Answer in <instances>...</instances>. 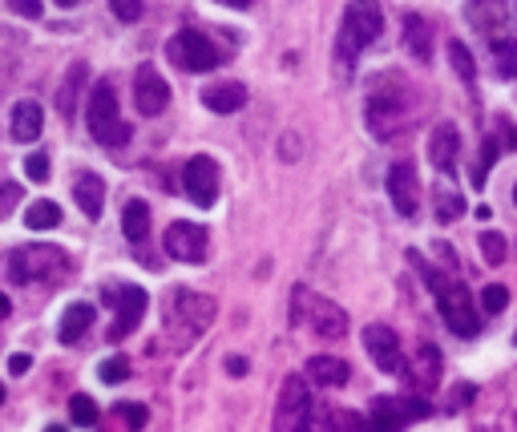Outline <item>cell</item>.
<instances>
[{
	"instance_id": "obj_1",
	"label": "cell",
	"mask_w": 517,
	"mask_h": 432,
	"mask_svg": "<svg viewBox=\"0 0 517 432\" xmlns=\"http://www.w3.org/2000/svg\"><path fill=\"white\" fill-rule=\"evenodd\" d=\"M211 319H215V299H206L190 287H174L162 303V323H166V332L178 348L194 344L206 328H211Z\"/></svg>"
},
{
	"instance_id": "obj_2",
	"label": "cell",
	"mask_w": 517,
	"mask_h": 432,
	"mask_svg": "<svg viewBox=\"0 0 517 432\" xmlns=\"http://www.w3.org/2000/svg\"><path fill=\"white\" fill-rule=\"evenodd\" d=\"M384 33V13L376 0H352L344 9V21H340V41H336V61L344 65V73H352L356 57L376 45Z\"/></svg>"
},
{
	"instance_id": "obj_3",
	"label": "cell",
	"mask_w": 517,
	"mask_h": 432,
	"mask_svg": "<svg viewBox=\"0 0 517 432\" xmlns=\"http://www.w3.org/2000/svg\"><path fill=\"white\" fill-rule=\"evenodd\" d=\"M85 126L89 134L101 142V146H126L130 142V126L118 118V93H114V81H97L89 105H85Z\"/></svg>"
},
{
	"instance_id": "obj_4",
	"label": "cell",
	"mask_w": 517,
	"mask_h": 432,
	"mask_svg": "<svg viewBox=\"0 0 517 432\" xmlns=\"http://www.w3.org/2000/svg\"><path fill=\"white\" fill-rule=\"evenodd\" d=\"M291 319L299 323V328H312V332L324 336V340H344V336H348V315H344L336 303L312 295L307 287H295Z\"/></svg>"
},
{
	"instance_id": "obj_5",
	"label": "cell",
	"mask_w": 517,
	"mask_h": 432,
	"mask_svg": "<svg viewBox=\"0 0 517 432\" xmlns=\"http://www.w3.org/2000/svg\"><path fill=\"white\" fill-rule=\"evenodd\" d=\"M408 85L396 81V77H380L372 85V97H368V130L376 138H392L400 126H404V105H408Z\"/></svg>"
},
{
	"instance_id": "obj_6",
	"label": "cell",
	"mask_w": 517,
	"mask_h": 432,
	"mask_svg": "<svg viewBox=\"0 0 517 432\" xmlns=\"http://www.w3.org/2000/svg\"><path fill=\"white\" fill-rule=\"evenodd\" d=\"M69 271V259L65 251L57 247H21L13 251L9 259V279L17 287H29V283H61Z\"/></svg>"
},
{
	"instance_id": "obj_7",
	"label": "cell",
	"mask_w": 517,
	"mask_h": 432,
	"mask_svg": "<svg viewBox=\"0 0 517 432\" xmlns=\"http://www.w3.org/2000/svg\"><path fill=\"white\" fill-rule=\"evenodd\" d=\"M429 283H433L437 307H441L445 323L453 328V336H461V340L477 336V332H481V319H477V311H473L469 287H465V283H453V279H445V275H437V271L429 275Z\"/></svg>"
},
{
	"instance_id": "obj_8",
	"label": "cell",
	"mask_w": 517,
	"mask_h": 432,
	"mask_svg": "<svg viewBox=\"0 0 517 432\" xmlns=\"http://www.w3.org/2000/svg\"><path fill=\"white\" fill-rule=\"evenodd\" d=\"M166 57L178 65V69H186V73H211V69H219L223 65V53L206 41L202 33H194V29H182L170 45H166Z\"/></svg>"
},
{
	"instance_id": "obj_9",
	"label": "cell",
	"mask_w": 517,
	"mask_h": 432,
	"mask_svg": "<svg viewBox=\"0 0 517 432\" xmlns=\"http://www.w3.org/2000/svg\"><path fill=\"white\" fill-rule=\"evenodd\" d=\"M106 299L110 307H118V328H110V340H126L134 328H138V319H142V311H146V291L142 287H134V283H126V287H106Z\"/></svg>"
},
{
	"instance_id": "obj_10",
	"label": "cell",
	"mask_w": 517,
	"mask_h": 432,
	"mask_svg": "<svg viewBox=\"0 0 517 432\" xmlns=\"http://www.w3.org/2000/svg\"><path fill=\"white\" fill-rule=\"evenodd\" d=\"M307 412H312V396H307L303 376H287V380H283V392H279V408H275V428H279V432L303 428Z\"/></svg>"
},
{
	"instance_id": "obj_11",
	"label": "cell",
	"mask_w": 517,
	"mask_h": 432,
	"mask_svg": "<svg viewBox=\"0 0 517 432\" xmlns=\"http://www.w3.org/2000/svg\"><path fill=\"white\" fill-rule=\"evenodd\" d=\"M182 186L198 206H211L219 198V166H215V158H206V154L190 158L182 166Z\"/></svg>"
},
{
	"instance_id": "obj_12",
	"label": "cell",
	"mask_w": 517,
	"mask_h": 432,
	"mask_svg": "<svg viewBox=\"0 0 517 432\" xmlns=\"http://www.w3.org/2000/svg\"><path fill=\"white\" fill-rule=\"evenodd\" d=\"M134 101H138V114L142 118H158L166 105H170V85L162 81V73L154 65H142L134 73Z\"/></svg>"
},
{
	"instance_id": "obj_13",
	"label": "cell",
	"mask_w": 517,
	"mask_h": 432,
	"mask_svg": "<svg viewBox=\"0 0 517 432\" xmlns=\"http://www.w3.org/2000/svg\"><path fill=\"white\" fill-rule=\"evenodd\" d=\"M166 255L170 259H178V263H202L206 259V227H198V223H174L170 231H166Z\"/></svg>"
},
{
	"instance_id": "obj_14",
	"label": "cell",
	"mask_w": 517,
	"mask_h": 432,
	"mask_svg": "<svg viewBox=\"0 0 517 432\" xmlns=\"http://www.w3.org/2000/svg\"><path fill=\"white\" fill-rule=\"evenodd\" d=\"M388 194H392L396 214H404V219L417 214V206H421V182H417V170H412V162H396L388 170Z\"/></svg>"
},
{
	"instance_id": "obj_15",
	"label": "cell",
	"mask_w": 517,
	"mask_h": 432,
	"mask_svg": "<svg viewBox=\"0 0 517 432\" xmlns=\"http://www.w3.org/2000/svg\"><path fill=\"white\" fill-rule=\"evenodd\" d=\"M364 348L372 356V364L380 372H396L400 368V340L392 328H384V323H368L364 328Z\"/></svg>"
},
{
	"instance_id": "obj_16",
	"label": "cell",
	"mask_w": 517,
	"mask_h": 432,
	"mask_svg": "<svg viewBox=\"0 0 517 432\" xmlns=\"http://www.w3.org/2000/svg\"><path fill=\"white\" fill-rule=\"evenodd\" d=\"M469 25L485 37H497L505 25H509V0H469V9H465Z\"/></svg>"
},
{
	"instance_id": "obj_17",
	"label": "cell",
	"mask_w": 517,
	"mask_h": 432,
	"mask_svg": "<svg viewBox=\"0 0 517 432\" xmlns=\"http://www.w3.org/2000/svg\"><path fill=\"white\" fill-rule=\"evenodd\" d=\"M457 154H461V134L453 122H441L429 138V162L441 170V174H453L457 170Z\"/></svg>"
},
{
	"instance_id": "obj_18",
	"label": "cell",
	"mask_w": 517,
	"mask_h": 432,
	"mask_svg": "<svg viewBox=\"0 0 517 432\" xmlns=\"http://www.w3.org/2000/svg\"><path fill=\"white\" fill-rule=\"evenodd\" d=\"M41 126H45V118H41V105L37 101H17L13 105V118H9V134H13V142H37L41 138Z\"/></svg>"
},
{
	"instance_id": "obj_19",
	"label": "cell",
	"mask_w": 517,
	"mask_h": 432,
	"mask_svg": "<svg viewBox=\"0 0 517 432\" xmlns=\"http://www.w3.org/2000/svg\"><path fill=\"white\" fill-rule=\"evenodd\" d=\"M202 105L211 114H239L243 105H247V89L239 81H223V85H211L202 93Z\"/></svg>"
},
{
	"instance_id": "obj_20",
	"label": "cell",
	"mask_w": 517,
	"mask_h": 432,
	"mask_svg": "<svg viewBox=\"0 0 517 432\" xmlns=\"http://www.w3.org/2000/svg\"><path fill=\"white\" fill-rule=\"evenodd\" d=\"M73 198L85 210V219H101V210H106V182H101L97 174H77Z\"/></svg>"
},
{
	"instance_id": "obj_21",
	"label": "cell",
	"mask_w": 517,
	"mask_h": 432,
	"mask_svg": "<svg viewBox=\"0 0 517 432\" xmlns=\"http://www.w3.org/2000/svg\"><path fill=\"white\" fill-rule=\"evenodd\" d=\"M307 376H312L320 388H340L352 376V368L340 356H312L307 360Z\"/></svg>"
},
{
	"instance_id": "obj_22",
	"label": "cell",
	"mask_w": 517,
	"mask_h": 432,
	"mask_svg": "<svg viewBox=\"0 0 517 432\" xmlns=\"http://www.w3.org/2000/svg\"><path fill=\"white\" fill-rule=\"evenodd\" d=\"M400 33H404V49H408L412 57H417V61H429L433 45H429V21H425V17L408 13V17L400 21Z\"/></svg>"
},
{
	"instance_id": "obj_23",
	"label": "cell",
	"mask_w": 517,
	"mask_h": 432,
	"mask_svg": "<svg viewBox=\"0 0 517 432\" xmlns=\"http://www.w3.org/2000/svg\"><path fill=\"white\" fill-rule=\"evenodd\" d=\"M93 323V307L89 303H73L65 315H61V344H77Z\"/></svg>"
},
{
	"instance_id": "obj_24",
	"label": "cell",
	"mask_w": 517,
	"mask_h": 432,
	"mask_svg": "<svg viewBox=\"0 0 517 432\" xmlns=\"http://www.w3.org/2000/svg\"><path fill=\"white\" fill-rule=\"evenodd\" d=\"M85 77H89V69H85L81 61H73L69 73H65V81H61V93H57V110H61V118H73V110H77V89H81Z\"/></svg>"
},
{
	"instance_id": "obj_25",
	"label": "cell",
	"mask_w": 517,
	"mask_h": 432,
	"mask_svg": "<svg viewBox=\"0 0 517 432\" xmlns=\"http://www.w3.org/2000/svg\"><path fill=\"white\" fill-rule=\"evenodd\" d=\"M122 231H126L130 243H142V239L150 235V210H146V202H126V210H122Z\"/></svg>"
},
{
	"instance_id": "obj_26",
	"label": "cell",
	"mask_w": 517,
	"mask_h": 432,
	"mask_svg": "<svg viewBox=\"0 0 517 432\" xmlns=\"http://www.w3.org/2000/svg\"><path fill=\"white\" fill-rule=\"evenodd\" d=\"M25 227H33V231H49V227H61V206H57V202H49V198L33 202V206L25 210Z\"/></svg>"
},
{
	"instance_id": "obj_27",
	"label": "cell",
	"mask_w": 517,
	"mask_h": 432,
	"mask_svg": "<svg viewBox=\"0 0 517 432\" xmlns=\"http://www.w3.org/2000/svg\"><path fill=\"white\" fill-rule=\"evenodd\" d=\"M493 57H497V73L501 77H517V33L513 37H493Z\"/></svg>"
},
{
	"instance_id": "obj_28",
	"label": "cell",
	"mask_w": 517,
	"mask_h": 432,
	"mask_svg": "<svg viewBox=\"0 0 517 432\" xmlns=\"http://www.w3.org/2000/svg\"><path fill=\"white\" fill-rule=\"evenodd\" d=\"M449 61H453V69H457V77H461V81H473V77H477L473 53H469L461 41H449Z\"/></svg>"
},
{
	"instance_id": "obj_29",
	"label": "cell",
	"mask_w": 517,
	"mask_h": 432,
	"mask_svg": "<svg viewBox=\"0 0 517 432\" xmlns=\"http://www.w3.org/2000/svg\"><path fill=\"white\" fill-rule=\"evenodd\" d=\"M461 210H465V198L457 190H441L437 194V223H453Z\"/></svg>"
},
{
	"instance_id": "obj_30",
	"label": "cell",
	"mask_w": 517,
	"mask_h": 432,
	"mask_svg": "<svg viewBox=\"0 0 517 432\" xmlns=\"http://www.w3.org/2000/svg\"><path fill=\"white\" fill-rule=\"evenodd\" d=\"M505 251H509V247H505V239H501L497 231H485V235H481V255H485L489 267L505 263Z\"/></svg>"
},
{
	"instance_id": "obj_31",
	"label": "cell",
	"mask_w": 517,
	"mask_h": 432,
	"mask_svg": "<svg viewBox=\"0 0 517 432\" xmlns=\"http://www.w3.org/2000/svg\"><path fill=\"white\" fill-rule=\"evenodd\" d=\"M69 416H73L81 428H93V424H97V404H93L89 396H73V400H69Z\"/></svg>"
},
{
	"instance_id": "obj_32",
	"label": "cell",
	"mask_w": 517,
	"mask_h": 432,
	"mask_svg": "<svg viewBox=\"0 0 517 432\" xmlns=\"http://www.w3.org/2000/svg\"><path fill=\"white\" fill-rule=\"evenodd\" d=\"M481 303H485V311H489V315H501V311L509 307V287H501V283H489V287L481 291Z\"/></svg>"
},
{
	"instance_id": "obj_33",
	"label": "cell",
	"mask_w": 517,
	"mask_h": 432,
	"mask_svg": "<svg viewBox=\"0 0 517 432\" xmlns=\"http://www.w3.org/2000/svg\"><path fill=\"white\" fill-rule=\"evenodd\" d=\"M97 376L106 380V384H118V380H126V376H130V364H126L122 356H114V360H106V364L97 368Z\"/></svg>"
},
{
	"instance_id": "obj_34",
	"label": "cell",
	"mask_w": 517,
	"mask_h": 432,
	"mask_svg": "<svg viewBox=\"0 0 517 432\" xmlns=\"http://www.w3.org/2000/svg\"><path fill=\"white\" fill-rule=\"evenodd\" d=\"M110 9H114V17L126 21V25L142 21V0H110Z\"/></svg>"
},
{
	"instance_id": "obj_35",
	"label": "cell",
	"mask_w": 517,
	"mask_h": 432,
	"mask_svg": "<svg viewBox=\"0 0 517 432\" xmlns=\"http://www.w3.org/2000/svg\"><path fill=\"white\" fill-rule=\"evenodd\" d=\"M25 174H29V182H45L49 178V154H29L25 158Z\"/></svg>"
},
{
	"instance_id": "obj_36",
	"label": "cell",
	"mask_w": 517,
	"mask_h": 432,
	"mask_svg": "<svg viewBox=\"0 0 517 432\" xmlns=\"http://www.w3.org/2000/svg\"><path fill=\"white\" fill-rule=\"evenodd\" d=\"M493 142H497V150H517V126H513L509 118H501V122H497V134H493Z\"/></svg>"
},
{
	"instance_id": "obj_37",
	"label": "cell",
	"mask_w": 517,
	"mask_h": 432,
	"mask_svg": "<svg viewBox=\"0 0 517 432\" xmlns=\"http://www.w3.org/2000/svg\"><path fill=\"white\" fill-rule=\"evenodd\" d=\"M17 202H21V190L13 182H0V219H9V214L17 210Z\"/></svg>"
},
{
	"instance_id": "obj_38",
	"label": "cell",
	"mask_w": 517,
	"mask_h": 432,
	"mask_svg": "<svg viewBox=\"0 0 517 432\" xmlns=\"http://www.w3.org/2000/svg\"><path fill=\"white\" fill-rule=\"evenodd\" d=\"M114 412H118V416H122V420H126V424H130V428H142V424H146V420H150V412H146V408H142V404H118V408H114Z\"/></svg>"
},
{
	"instance_id": "obj_39",
	"label": "cell",
	"mask_w": 517,
	"mask_h": 432,
	"mask_svg": "<svg viewBox=\"0 0 517 432\" xmlns=\"http://www.w3.org/2000/svg\"><path fill=\"white\" fill-rule=\"evenodd\" d=\"M9 9L17 13V17H25V21H37L45 9H41V0H9Z\"/></svg>"
},
{
	"instance_id": "obj_40",
	"label": "cell",
	"mask_w": 517,
	"mask_h": 432,
	"mask_svg": "<svg viewBox=\"0 0 517 432\" xmlns=\"http://www.w3.org/2000/svg\"><path fill=\"white\" fill-rule=\"evenodd\" d=\"M29 364H33V360H29L25 352H17V356H9V372H13V376H25V372H29Z\"/></svg>"
},
{
	"instance_id": "obj_41",
	"label": "cell",
	"mask_w": 517,
	"mask_h": 432,
	"mask_svg": "<svg viewBox=\"0 0 517 432\" xmlns=\"http://www.w3.org/2000/svg\"><path fill=\"white\" fill-rule=\"evenodd\" d=\"M227 372H231V376H247V360L231 356V360H227Z\"/></svg>"
},
{
	"instance_id": "obj_42",
	"label": "cell",
	"mask_w": 517,
	"mask_h": 432,
	"mask_svg": "<svg viewBox=\"0 0 517 432\" xmlns=\"http://www.w3.org/2000/svg\"><path fill=\"white\" fill-rule=\"evenodd\" d=\"M9 311H13V303H9V295H0V319H9Z\"/></svg>"
},
{
	"instance_id": "obj_43",
	"label": "cell",
	"mask_w": 517,
	"mask_h": 432,
	"mask_svg": "<svg viewBox=\"0 0 517 432\" xmlns=\"http://www.w3.org/2000/svg\"><path fill=\"white\" fill-rule=\"evenodd\" d=\"M223 5H231V9H247L251 0H223Z\"/></svg>"
},
{
	"instance_id": "obj_44",
	"label": "cell",
	"mask_w": 517,
	"mask_h": 432,
	"mask_svg": "<svg viewBox=\"0 0 517 432\" xmlns=\"http://www.w3.org/2000/svg\"><path fill=\"white\" fill-rule=\"evenodd\" d=\"M57 5H61V9H73V5H77V0H57Z\"/></svg>"
},
{
	"instance_id": "obj_45",
	"label": "cell",
	"mask_w": 517,
	"mask_h": 432,
	"mask_svg": "<svg viewBox=\"0 0 517 432\" xmlns=\"http://www.w3.org/2000/svg\"><path fill=\"white\" fill-rule=\"evenodd\" d=\"M0 404H5V388H0Z\"/></svg>"
},
{
	"instance_id": "obj_46",
	"label": "cell",
	"mask_w": 517,
	"mask_h": 432,
	"mask_svg": "<svg viewBox=\"0 0 517 432\" xmlns=\"http://www.w3.org/2000/svg\"><path fill=\"white\" fill-rule=\"evenodd\" d=\"M513 206H517V186H513Z\"/></svg>"
},
{
	"instance_id": "obj_47",
	"label": "cell",
	"mask_w": 517,
	"mask_h": 432,
	"mask_svg": "<svg viewBox=\"0 0 517 432\" xmlns=\"http://www.w3.org/2000/svg\"><path fill=\"white\" fill-rule=\"evenodd\" d=\"M513 340H517V336H513Z\"/></svg>"
}]
</instances>
